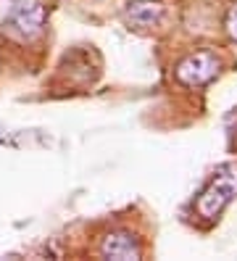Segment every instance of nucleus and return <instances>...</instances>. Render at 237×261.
<instances>
[{
    "label": "nucleus",
    "instance_id": "f257e3e1",
    "mask_svg": "<svg viewBox=\"0 0 237 261\" xmlns=\"http://www.w3.org/2000/svg\"><path fill=\"white\" fill-rule=\"evenodd\" d=\"M234 195H237V164H227L219 169L214 179L195 198V214L203 222H214L234 201Z\"/></svg>",
    "mask_w": 237,
    "mask_h": 261
},
{
    "label": "nucleus",
    "instance_id": "f03ea898",
    "mask_svg": "<svg viewBox=\"0 0 237 261\" xmlns=\"http://www.w3.org/2000/svg\"><path fill=\"white\" fill-rule=\"evenodd\" d=\"M221 64L216 53L211 50H198V53H190L187 58H182L177 69H174V80L185 87H203L208 85L211 80H216Z\"/></svg>",
    "mask_w": 237,
    "mask_h": 261
},
{
    "label": "nucleus",
    "instance_id": "7ed1b4c3",
    "mask_svg": "<svg viewBox=\"0 0 237 261\" xmlns=\"http://www.w3.org/2000/svg\"><path fill=\"white\" fill-rule=\"evenodd\" d=\"M8 24L27 40L37 37L45 27V3L42 0H13Z\"/></svg>",
    "mask_w": 237,
    "mask_h": 261
},
{
    "label": "nucleus",
    "instance_id": "20e7f679",
    "mask_svg": "<svg viewBox=\"0 0 237 261\" xmlns=\"http://www.w3.org/2000/svg\"><path fill=\"white\" fill-rule=\"evenodd\" d=\"M100 256L116 258V261H137V258H142V248L129 229H114V232H108L103 238Z\"/></svg>",
    "mask_w": 237,
    "mask_h": 261
},
{
    "label": "nucleus",
    "instance_id": "39448f33",
    "mask_svg": "<svg viewBox=\"0 0 237 261\" xmlns=\"http://www.w3.org/2000/svg\"><path fill=\"white\" fill-rule=\"evenodd\" d=\"M124 19L135 29H150L164 19V3H158V0H132L124 8Z\"/></svg>",
    "mask_w": 237,
    "mask_h": 261
},
{
    "label": "nucleus",
    "instance_id": "423d86ee",
    "mask_svg": "<svg viewBox=\"0 0 237 261\" xmlns=\"http://www.w3.org/2000/svg\"><path fill=\"white\" fill-rule=\"evenodd\" d=\"M224 29H227V35L237 42V0L229 6V11H227V16H224Z\"/></svg>",
    "mask_w": 237,
    "mask_h": 261
}]
</instances>
